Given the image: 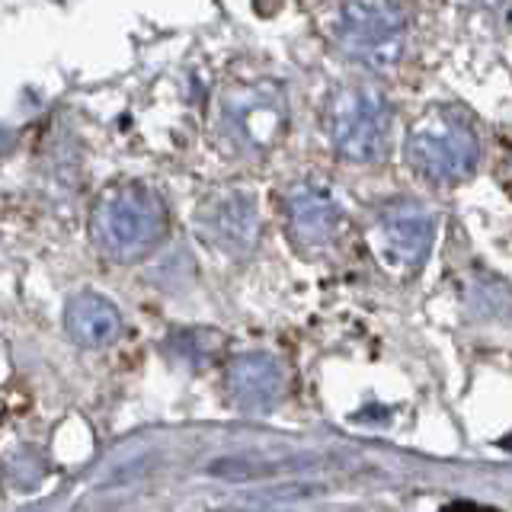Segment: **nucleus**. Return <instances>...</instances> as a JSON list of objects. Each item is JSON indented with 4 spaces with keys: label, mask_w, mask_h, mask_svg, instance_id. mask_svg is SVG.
<instances>
[{
    "label": "nucleus",
    "mask_w": 512,
    "mask_h": 512,
    "mask_svg": "<svg viewBox=\"0 0 512 512\" xmlns=\"http://www.w3.org/2000/svg\"><path fill=\"white\" fill-rule=\"evenodd\" d=\"M93 244L112 263H138L167 237V205L151 186L116 183L90 212Z\"/></svg>",
    "instance_id": "f257e3e1"
},
{
    "label": "nucleus",
    "mask_w": 512,
    "mask_h": 512,
    "mask_svg": "<svg viewBox=\"0 0 512 512\" xmlns=\"http://www.w3.org/2000/svg\"><path fill=\"white\" fill-rule=\"evenodd\" d=\"M410 167L432 183H461L480 164V141L461 112L436 106L423 112L407 135Z\"/></svg>",
    "instance_id": "f03ea898"
},
{
    "label": "nucleus",
    "mask_w": 512,
    "mask_h": 512,
    "mask_svg": "<svg viewBox=\"0 0 512 512\" xmlns=\"http://www.w3.org/2000/svg\"><path fill=\"white\" fill-rule=\"evenodd\" d=\"M391 109L368 84L346 80L327 100V138L346 164H375L388 148Z\"/></svg>",
    "instance_id": "7ed1b4c3"
},
{
    "label": "nucleus",
    "mask_w": 512,
    "mask_h": 512,
    "mask_svg": "<svg viewBox=\"0 0 512 512\" xmlns=\"http://www.w3.org/2000/svg\"><path fill=\"white\" fill-rule=\"evenodd\" d=\"M288 103L276 84H250L231 90L221 100V138L240 157H260L272 151L285 135Z\"/></svg>",
    "instance_id": "20e7f679"
},
{
    "label": "nucleus",
    "mask_w": 512,
    "mask_h": 512,
    "mask_svg": "<svg viewBox=\"0 0 512 512\" xmlns=\"http://www.w3.org/2000/svg\"><path fill=\"white\" fill-rule=\"evenodd\" d=\"M340 36L352 58L384 71L404 55L407 16L394 0H349L343 7Z\"/></svg>",
    "instance_id": "39448f33"
},
{
    "label": "nucleus",
    "mask_w": 512,
    "mask_h": 512,
    "mask_svg": "<svg viewBox=\"0 0 512 512\" xmlns=\"http://www.w3.org/2000/svg\"><path fill=\"white\" fill-rule=\"evenodd\" d=\"M436 244V218L420 202H394L381 212L375 228L378 260L394 272H416Z\"/></svg>",
    "instance_id": "423d86ee"
},
{
    "label": "nucleus",
    "mask_w": 512,
    "mask_h": 512,
    "mask_svg": "<svg viewBox=\"0 0 512 512\" xmlns=\"http://www.w3.org/2000/svg\"><path fill=\"white\" fill-rule=\"evenodd\" d=\"M285 231L301 253L327 250L343 228V208L333 192L317 180H298L285 189Z\"/></svg>",
    "instance_id": "0eeeda50"
},
{
    "label": "nucleus",
    "mask_w": 512,
    "mask_h": 512,
    "mask_svg": "<svg viewBox=\"0 0 512 512\" xmlns=\"http://www.w3.org/2000/svg\"><path fill=\"white\" fill-rule=\"evenodd\" d=\"M196 224L215 250L228 256H244L260 237V212L250 192H218L205 199L196 212Z\"/></svg>",
    "instance_id": "6e6552de"
},
{
    "label": "nucleus",
    "mask_w": 512,
    "mask_h": 512,
    "mask_svg": "<svg viewBox=\"0 0 512 512\" xmlns=\"http://www.w3.org/2000/svg\"><path fill=\"white\" fill-rule=\"evenodd\" d=\"M224 384H228V397L234 407L263 416L276 410V404L282 400L285 372L279 359L269 356V352H244V356L231 362Z\"/></svg>",
    "instance_id": "1a4fd4ad"
},
{
    "label": "nucleus",
    "mask_w": 512,
    "mask_h": 512,
    "mask_svg": "<svg viewBox=\"0 0 512 512\" xmlns=\"http://www.w3.org/2000/svg\"><path fill=\"white\" fill-rule=\"evenodd\" d=\"M64 330L80 349H106L119 340L122 317L109 298L96 292H77L64 308Z\"/></svg>",
    "instance_id": "9d476101"
}]
</instances>
